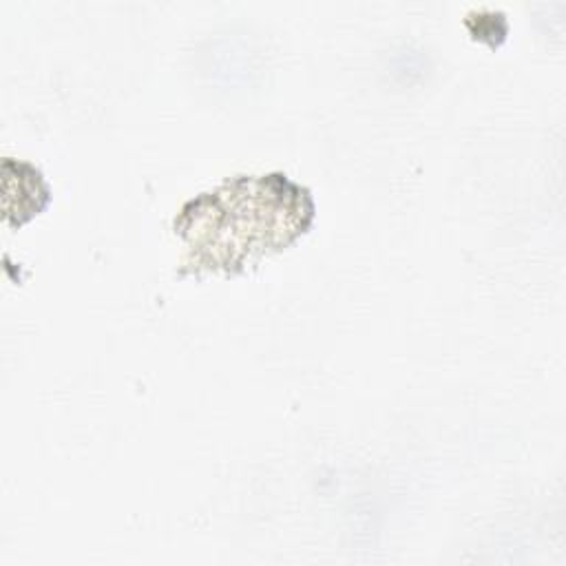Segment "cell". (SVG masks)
Segmentation results:
<instances>
[{"instance_id":"1","label":"cell","mask_w":566,"mask_h":566,"mask_svg":"<svg viewBox=\"0 0 566 566\" xmlns=\"http://www.w3.org/2000/svg\"><path fill=\"white\" fill-rule=\"evenodd\" d=\"M314 201L283 172L239 175L190 199L175 219L190 270L239 272L307 232Z\"/></svg>"},{"instance_id":"2","label":"cell","mask_w":566,"mask_h":566,"mask_svg":"<svg viewBox=\"0 0 566 566\" xmlns=\"http://www.w3.org/2000/svg\"><path fill=\"white\" fill-rule=\"evenodd\" d=\"M15 168H18V175L13 177L11 170L2 166L4 184L18 188V203H15L13 210H9L4 214V221L9 226L24 223L27 219L38 214L49 203V188L42 179V172L38 168L29 166V164H22V161H18Z\"/></svg>"}]
</instances>
